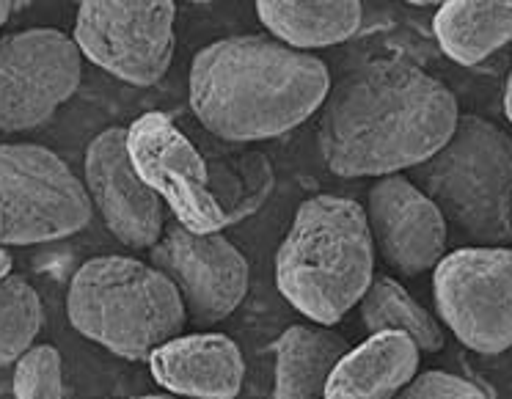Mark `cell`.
I'll return each mask as SVG.
<instances>
[{"instance_id": "5b68a950", "label": "cell", "mask_w": 512, "mask_h": 399, "mask_svg": "<svg viewBox=\"0 0 512 399\" xmlns=\"http://www.w3.org/2000/svg\"><path fill=\"white\" fill-rule=\"evenodd\" d=\"M408 179L477 248L512 243V138L499 124L460 116L452 138Z\"/></svg>"}, {"instance_id": "9a60e30c", "label": "cell", "mask_w": 512, "mask_h": 399, "mask_svg": "<svg viewBox=\"0 0 512 399\" xmlns=\"http://www.w3.org/2000/svg\"><path fill=\"white\" fill-rule=\"evenodd\" d=\"M419 372V347L400 333L369 336L336 364L323 399H397Z\"/></svg>"}, {"instance_id": "603a6c76", "label": "cell", "mask_w": 512, "mask_h": 399, "mask_svg": "<svg viewBox=\"0 0 512 399\" xmlns=\"http://www.w3.org/2000/svg\"><path fill=\"white\" fill-rule=\"evenodd\" d=\"M12 270H14V259H12V254H9V251H6V248H3V245H0V281H3V278L14 276Z\"/></svg>"}, {"instance_id": "3957f363", "label": "cell", "mask_w": 512, "mask_h": 399, "mask_svg": "<svg viewBox=\"0 0 512 399\" xmlns=\"http://www.w3.org/2000/svg\"><path fill=\"white\" fill-rule=\"evenodd\" d=\"M375 281L367 212L353 199L320 193L295 212L276 251V287L314 325H336Z\"/></svg>"}, {"instance_id": "44dd1931", "label": "cell", "mask_w": 512, "mask_h": 399, "mask_svg": "<svg viewBox=\"0 0 512 399\" xmlns=\"http://www.w3.org/2000/svg\"><path fill=\"white\" fill-rule=\"evenodd\" d=\"M14 399H64V366L53 344H36L17 361Z\"/></svg>"}, {"instance_id": "8fae6325", "label": "cell", "mask_w": 512, "mask_h": 399, "mask_svg": "<svg viewBox=\"0 0 512 399\" xmlns=\"http://www.w3.org/2000/svg\"><path fill=\"white\" fill-rule=\"evenodd\" d=\"M149 254L152 267L177 287L182 306L196 325L226 320L245 300L248 262L223 234L188 232L174 221Z\"/></svg>"}, {"instance_id": "ffe728a7", "label": "cell", "mask_w": 512, "mask_h": 399, "mask_svg": "<svg viewBox=\"0 0 512 399\" xmlns=\"http://www.w3.org/2000/svg\"><path fill=\"white\" fill-rule=\"evenodd\" d=\"M45 328V306L31 281L9 276L0 281V369L17 364L36 347Z\"/></svg>"}, {"instance_id": "277c9868", "label": "cell", "mask_w": 512, "mask_h": 399, "mask_svg": "<svg viewBox=\"0 0 512 399\" xmlns=\"http://www.w3.org/2000/svg\"><path fill=\"white\" fill-rule=\"evenodd\" d=\"M72 328L127 361H149L185 331L188 311L160 270L133 256H94L69 281Z\"/></svg>"}, {"instance_id": "e0dca14e", "label": "cell", "mask_w": 512, "mask_h": 399, "mask_svg": "<svg viewBox=\"0 0 512 399\" xmlns=\"http://www.w3.org/2000/svg\"><path fill=\"white\" fill-rule=\"evenodd\" d=\"M350 353L345 336L323 325H292L276 342L273 399H323L336 364Z\"/></svg>"}, {"instance_id": "52a82bcc", "label": "cell", "mask_w": 512, "mask_h": 399, "mask_svg": "<svg viewBox=\"0 0 512 399\" xmlns=\"http://www.w3.org/2000/svg\"><path fill=\"white\" fill-rule=\"evenodd\" d=\"M171 0H86L75 17V45L113 78L130 86H155L174 61Z\"/></svg>"}, {"instance_id": "cb8c5ba5", "label": "cell", "mask_w": 512, "mask_h": 399, "mask_svg": "<svg viewBox=\"0 0 512 399\" xmlns=\"http://www.w3.org/2000/svg\"><path fill=\"white\" fill-rule=\"evenodd\" d=\"M504 113H507V119L512 122V67L510 75H507V89H504Z\"/></svg>"}, {"instance_id": "30bf717a", "label": "cell", "mask_w": 512, "mask_h": 399, "mask_svg": "<svg viewBox=\"0 0 512 399\" xmlns=\"http://www.w3.org/2000/svg\"><path fill=\"white\" fill-rule=\"evenodd\" d=\"M83 56L56 28L0 36V130L28 133L47 124L80 89Z\"/></svg>"}, {"instance_id": "7a4b0ae2", "label": "cell", "mask_w": 512, "mask_h": 399, "mask_svg": "<svg viewBox=\"0 0 512 399\" xmlns=\"http://www.w3.org/2000/svg\"><path fill=\"white\" fill-rule=\"evenodd\" d=\"M190 108L221 141H270L301 127L331 94L323 58L270 36H229L201 47L190 64Z\"/></svg>"}, {"instance_id": "6da1fadb", "label": "cell", "mask_w": 512, "mask_h": 399, "mask_svg": "<svg viewBox=\"0 0 512 399\" xmlns=\"http://www.w3.org/2000/svg\"><path fill=\"white\" fill-rule=\"evenodd\" d=\"M457 122L455 94L441 80L411 61L375 58L328 94L320 152L336 177H394L430 160Z\"/></svg>"}, {"instance_id": "ac0fdd59", "label": "cell", "mask_w": 512, "mask_h": 399, "mask_svg": "<svg viewBox=\"0 0 512 399\" xmlns=\"http://www.w3.org/2000/svg\"><path fill=\"white\" fill-rule=\"evenodd\" d=\"M435 39L460 67H474L512 42V0H452L441 3Z\"/></svg>"}, {"instance_id": "9c48e42d", "label": "cell", "mask_w": 512, "mask_h": 399, "mask_svg": "<svg viewBox=\"0 0 512 399\" xmlns=\"http://www.w3.org/2000/svg\"><path fill=\"white\" fill-rule=\"evenodd\" d=\"M127 152L138 177L168 204L179 226L196 234H221L229 226L207 157L166 113L138 116L127 127Z\"/></svg>"}, {"instance_id": "4fadbf2b", "label": "cell", "mask_w": 512, "mask_h": 399, "mask_svg": "<svg viewBox=\"0 0 512 399\" xmlns=\"http://www.w3.org/2000/svg\"><path fill=\"white\" fill-rule=\"evenodd\" d=\"M364 212L375 251L402 276H422L446 256L449 223L408 177L378 179L369 188Z\"/></svg>"}, {"instance_id": "8992f818", "label": "cell", "mask_w": 512, "mask_h": 399, "mask_svg": "<svg viewBox=\"0 0 512 399\" xmlns=\"http://www.w3.org/2000/svg\"><path fill=\"white\" fill-rule=\"evenodd\" d=\"M94 204L67 160L39 144H0V245H39L83 232Z\"/></svg>"}, {"instance_id": "d6986e66", "label": "cell", "mask_w": 512, "mask_h": 399, "mask_svg": "<svg viewBox=\"0 0 512 399\" xmlns=\"http://www.w3.org/2000/svg\"><path fill=\"white\" fill-rule=\"evenodd\" d=\"M358 306H361V322L372 336L400 333L419 347V353L444 350L446 333L441 320L424 309L419 300H413L400 281L389 276L375 278Z\"/></svg>"}, {"instance_id": "d4e9b609", "label": "cell", "mask_w": 512, "mask_h": 399, "mask_svg": "<svg viewBox=\"0 0 512 399\" xmlns=\"http://www.w3.org/2000/svg\"><path fill=\"white\" fill-rule=\"evenodd\" d=\"M14 6H17V3H9V0H0V25H6V20L12 17Z\"/></svg>"}, {"instance_id": "2e32d148", "label": "cell", "mask_w": 512, "mask_h": 399, "mask_svg": "<svg viewBox=\"0 0 512 399\" xmlns=\"http://www.w3.org/2000/svg\"><path fill=\"white\" fill-rule=\"evenodd\" d=\"M256 17L276 42L306 53L353 39L364 20V6L358 0H259Z\"/></svg>"}, {"instance_id": "5bb4252c", "label": "cell", "mask_w": 512, "mask_h": 399, "mask_svg": "<svg viewBox=\"0 0 512 399\" xmlns=\"http://www.w3.org/2000/svg\"><path fill=\"white\" fill-rule=\"evenodd\" d=\"M155 383L179 399H234L245 380L240 347L226 333H182L149 355Z\"/></svg>"}, {"instance_id": "7402d4cb", "label": "cell", "mask_w": 512, "mask_h": 399, "mask_svg": "<svg viewBox=\"0 0 512 399\" xmlns=\"http://www.w3.org/2000/svg\"><path fill=\"white\" fill-rule=\"evenodd\" d=\"M397 399H493V394L482 383L433 369L413 377Z\"/></svg>"}, {"instance_id": "484cf974", "label": "cell", "mask_w": 512, "mask_h": 399, "mask_svg": "<svg viewBox=\"0 0 512 399\" xmlns=\"http://www.w3.org/2000/svg\"><path fill=\"white\" fill-rule=\"evenodd\" d=\"M135 399H179V397H171V394H146V397H135Z\"/></svg>"}, {"instance_id": "ba28073f", "label": "cell", "mask_w": 512, "mask_h": 399, "mask_svg": "<svg viewBox=\"0 0 512 399\" xmlns=\"http://www.w3.org/2000/svg\"><path fill=\"white\" fill-rule=\"evenodd\" d=\"M435 311L479 355L512 347V248H457L433 270Z\"/></svg>"}, {"instance_id": "7c38bea8", "label": "cell", "mask_w": 512, "mask_h": 399, "mask_svg": "<svg viewBox=\"0 0 512 399\" xmlns=\"http://www.w3.org/2000/svg\"><path fill=\"white\" fill-rule=\"evenodd\" d=\"M86 190L108 232L127 248H155L166 232V210L138 177L127 152V130L108 127L86 149Z\"/></svg>"}]
</instances>
